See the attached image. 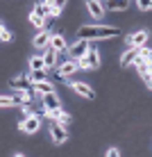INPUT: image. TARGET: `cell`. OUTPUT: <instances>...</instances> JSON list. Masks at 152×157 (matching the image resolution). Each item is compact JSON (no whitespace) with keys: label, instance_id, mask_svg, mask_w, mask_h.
I'll list each match as a JSON object with an SVG mask.
<instances>
[{"label":"cell","instance_id":"24","mask_svg":"<svg viewBox=\"0 0 152 157\" xmlns=\"http://www.w3.org/2000/svg\"><path fill=\"white\" fill-rule=\"evenodd\" d=\"M0 39H2V41H12V39H14V36H12V32L5 28V25L0 28Z\"/></svg>","mask_w":152,"mask_h":157},{"label":"cell","instance_id":"21","mask_svg":"<svg viewBox=\"0 0 152 157\" xmlns=\"http://www.w3.org/2000/svg\"><path fill=\"white\" fill-rule=\"evenodd\" d=\"M136 5H139L141 12H150L152 9V0H136Z\"/></svg>","mask_w":152,"mask_h":157},{"label":"cell","instance_id":"26","mask_svg":"<svg viewBox=\"0 0 152 157\" xmlns=\"http://www.w3.org/2000/svg\"><path fill=\"white\" fill-rule=\"evenodd\" d=\"M145 82H148V86H150V89H152V78H148V80H145Z\"/></svg>","mask_w":152,"mask_h":157},{"label":"cell","instance_id":"17","mask_svg":"<svg viewBox=\"0 0 152 157\" xmlns=\"http://www.w3.org/2000/svg\"><path fill=\"white\" fill-rule=\"evenodd\" d=\"M107 7L113 9V12H123V9L129 7V0H107Z\"/></svg>","mask_w":152,"mask_h":157},{"label":"cell","instance_id":"27","mask_svg":"<svg viewBox=\"0 0 152 157\" xmlns=\"http://www.w3.org/2000/svg\"><path fill=\"white\" fill-rule=\"evenodd\" d=\"M98 2H100V0H98Z\"/></svg>","mask_w":152,"mask_h":157},{"label":"cell","instance_id":"13","mask_svg":"<svg viewBox=\"0 0 152 157\" xmlns=\"http://www.w3.org/2000/svg\"><path fill=\"white\" fill-rule=\"evenodd\" d=\"M86 9H89L91 18H102V16H105V7H102L98 0H86Z\"/></svg>","mask_w":152,"mask_h":157},{"label":"cell","instance_id":"22","mask_svg":"<svg viewBox=\"0 0 152 157\" xmlns=\"http://www.w3.org/2000/svg\"><path fill=\"white\" fill-rule=\"evenodd\" d=\"M57 123H61V125H68L70 123V114H66V112H59V116L55 118Z\"/></svg>","mask_w":152,"mask_h":157},{"label":"cell","instance_id":"6","mask_svg":"<svg viewBox=\"0 0 152 157\" xmlns=\"http://www.w3.org/2000/svg\"><path fill=\"white\" fill-rule=\"evenodd\" d=\"M77 62H80V68H98L100 66V55H98V50L91 46V50L86 52L84 57H80Z\"/></svg>","mask_w":152,"mask_h":157},{"label":"cell","instance_id":"4","mask_svg":"<svg viewBox=\"0 0 152 157\" xmlns=\"http://www.w3.org/2000/svg\"><path fill=\"white\" fill-rule=\"evenodd\" d=\"M91 50V41H86V39H77L73 43V46H68V55L73 57V59H80V57H84L86 52Z\"/></svg>","mask_w":152,"mask_h":157},{"label":"cell","instance_id":"3","mask_svg":"<svg viewBox=\"0 0 152 157\" xmlns=\"http://www.w3.org/2000/svg\"><path fill=\"white\" fill-rule=\"evenodd\" d=\"M77 68H80V62H77V59H73V57H70V59H66V62L57 64V78L64 82V80H66L68 75H73L75 71H77Z\"/></svg>","mask_w":152,"mask_h":157},{"label":"cell","instance_id":"19","mask_svg":"<svg viewBox=\"0 0 152 157\" xmlns=\"http://www.w3.org/2000/svg\"><path fill=\"white\" fill-rule=\"evenodd\" d=\"M34 91L41 94V96H46V94H50V91H55V89H52V84L46 80V82H34Z\"/></svg>","mask_w":152,"mask_h":157},{"label":"cell","instance_id":"10","mask_svg":"<svg viewBox=\"0 0 152 157\" xmlns=\"http://www.w3.org/2000/svg\"><path fill=\"white\" fill-rule=\"evenodd\" d=\"M9 86H12V89H18V91H23V89H34V84H32V80L28 78V75L12 78V80H9Z\"/></svg>","mask_w":152,"mask_h":157},{"label":"cell","instance_id":"7","mask_svg":"<svg viewBox=\"0 0 152 157\" xmlns=\"http://www.w3.org/2000/svg\"><path fill=\"white\" fill-rule=\"evenodd\" d=\"M148 39H150L148 30H139V32H134V34L127 36V46H129V48H143Z\"/></svg>","mask_w":152,"mask_h":157},{"label":"cell","instance_id":"12","mask_svg":"<svg viewBox=\"0 0 152 157\" xmlns=\"http://www.w3.org/2000/svg\"><path fill=\"white\" fill-rule=\"evenodd\" d=\"M141 55V48H127V50L123 52V57H120V66H129V64H134V59H136Z\"/></svg>","mask_w":152,"mask_h":157},{"label":"cell","instance_id":"20","mask_svg":"<svg viewBox=\"0 0 152 157\" xmlns=\"http://www.w3.org/2000/svg\"><path fill=\"white\" fill-rule=\"evenodd\" d=\"M30 21H32V25H34V28H46V18H43V16H39V14H34V12H32Z\"/></svg>","mask_w":152,"mask_h":157},{"label":"cell","instance_id":"5","mask_svg":"<svg viewBox=\"0 0 152 157\" xmlns=\"http://www.w3.org/2000/svg\"><path fill=\"white\" fill-rule=\"evenodd\" d=\"M18 128L23 130V132H28V134H34L36 130L41 128V116L39 114H28L23 121L18 123Z\"/></svg>","mask_w":152,"mask_h":157},{"label":"cell","instance_id":"8","mask_svg":"<svg viewBox=\"0 0 152 157\" xmlns=\"http://www.w3.org/2000/svg\"><path fill=\"white\" fill-rule=\"evenodd\" d=\"M50 137H52L55 144H66L68 141V132L64 130L61 123H52V125H50Z\"/></svg>","mask_w":152,"mask_h":157},{"label":"cell","instance_id":"1","mask_svg":"<svg viewBox=\"0 0 152 157\" xmlns=\"http://www.w3.org/2000/svg\"><path fill=\"white\" fill-rule=\"evenodd\" d=\"M109 36H118V28L111 25H82L77 30V39H109Z\"/></svg>","mask_w":152,"mask_h":157},{"label":"cell","instance_id":"15","mask_svg":"<svg viewBox=\"0 0 152 157\" xmlns=\"http://www.w3.org/2000/svg\"><path fill=\"white\" fill-rule=\"evenodd\" d=\"M57 55H59V52L55 50V48H46V52H43V59H46V66H48V68L57 66Z\"/></svg>","mask_w":152,"mask_h":157},{"label":"cell","instance_id":"11","mask_svg":"<svg viewBox=\"0 0 152 157\" xmlns=\"http://www.w3.org/2000/svg\"><path fill=\"white\" fill-rule=\"evenodd\" d=\"M50 41H52V34L48 30H41L39 34L34 36L32 43H34V48H43V50H46V48H50Z\"/></svg>","mask_w":152,"mask_h":157},{"label":"cell","instance_id":"23","mask_svg":"<svg viewBox=\"0 0 152 157\" xmlns=\"http://www.w3.org/2000/svg\"><path fill=\"white\" fill-rule=\"evenodd\" d=\"M141 55H143L145 59H148V66H152V48H141Z\"/></svg>","mask_w":152,"mask_h":157},{"label":"cell","instance_id":"14","mask_svg":"<svg viewBox=\"0 0 152 157\" xmlns=\"http://www.w3.org/2000/svg\"><path fill=\"white\" fill-rule=\"evenodd\" d=\"M50 48H55L57 52H64V50H68V46H66V39H64V34H52Z\"/></svg>","mask_w":152,"mask_h":157},{"label":"cell","instance_id":"9","mask_svg":"<svg viewBox=\"0 0 152 157\" xmlns=\"http://www.w3.org/2000/svg\"><path fill=\"white\" fill-rule=\"evenodd\" d=\"M68 86L75 91V94L84 96V98H89V100H93V98H95V91L91 89L89 84H84V82H68Z\"/></svg>","mask_w":152,"mask_h":157},{"label":"cell","instance_id":"18","mask_svg":"<svg viewBox=\"0 0 152 157\" xmlns=\"http://www.w3.org/2000/svg\"><path fill=\"white\" fill-rule=\"evenodd\" d=\"M39 68H48L46 66V59H43V55H36L30 59V71H39Z\"/></svg>","mask_w":152,"mask_h":157},{"label":"cell","instance_id":"25","mask_svg":"<svg viewBox=\"0 0 152 157\" xmlns=\"http://www.w3.org/2000/svg\"><path fill=\"white\" fill-rule=\"evenodd\" d=\"M118 155H120L118 148H109V150H107V157H118Z\"/></svg>","mask_w":152,"mask_h":157},{"label":"cell","instance_id":"16","mask_svg":"<svg viewBox=\"0 0 152 157\" xmlns=\"http://www.w3.org/2000/svg\"><path fill=\"white\" fill-rule=\"evenodd\" d=\"M28 78L32 80V84L34 82H46L48 80V68H39V71H30Z\"/></svg>","mask_w":152,"mask_h":157},{"label":"cell","instance_id":"2","mask_svg":"<svg viewBox=\"0 0 152 157\" xmlns=\"http://www.w3.org/2000/svg\"><path fill=\"white\" fill-rule=\"evenodd\" d=\"M43 109H46V116H50V118L59 116V112H61V102H59L55 91H50V94L43 96Z\"/></svg>","mask_w":152,"mask_h":157}]
</instances>
